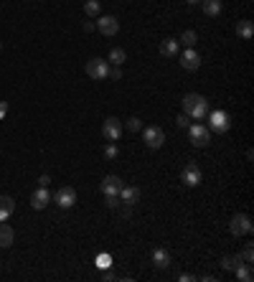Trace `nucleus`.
Returning a JSON list of instances; mask_svg holds the SVG:
<instances>
[{"label": "nucleus", "instance_id": "4be33fe9", "mask_svg": "<svg viewBox=\"0 0 254 282\" xmlns=\"http://www.w3.org/2000/svg\"><path fill=\"white\" fill-rule=\"evenodd\" d=\"M196 41H198L196 31H183V36H181V41H178V44H183L186 49H193V46H196Z\"/></svg>", "mask_w": 254, "mask_h": 282}, {"label": "nucleus", "instance_id": "aec40b11", "mask_svg": "<svg viewBox=\"0 0 254 282\" xmlns=\"http://www.w3.org/2000/svg\"><path fill=\"white\" fill-rule=\"evenodd\" d=\"M237 33H239V38L249 41L254 36V23L252 20H239V23H237Z\"/></svg>", "mask_w": 254, "mask_h": 282}, {"label": "nucleus", "instance_id": "39448f33", "mask_svg": "<svg viewBox=\"0 0 254 282\" xmlns=\"http://www.w3.org/2000/svg\"><path fill=\"white\" fill-rule=\"evenodd\" d=\"M87 74H89V79H94V81L107 79L110 61H104V59H89V61H87Z\"/></svg>", "mask_w": 254, "mask_h": 282}, {"label": "nucleus", "instance_id": "dca6fc26", "mask_svg": "<svg viewBox=\"0 0 254 282\" xmlns=\"http://www.w3.org/2000/svg\"><path fill=\"white\" fill-rule=\"evenodd\" d=\"M178 38H165V41H160V54L165 56V59H171V56H178Z\"/></svg>", "mask_w": 254, "mask_h": 282}, {"label": "nucleus", "instance_id": "f3484780", "mask_svg": "<svg viewBox=\"0 0 254 282\" xmlns=\"http://www.w3.org/2000/svg\"><path fill=\"white\" fill-rule=\"evenodd\" d=\"M15 211V201L10 196H0V221H8Z\"/></svg>", "mask_w": 254, "mask_h": 282}, {"label": "nucleus", "instance_id": "6e6552de", "mask_svg": "<svg viewBox=\"0 0 254 282\" xmlns=\"http://www.w3.org/2000/svg\"><path fill=\"white\" fill-rule=\"evenodd\" d=\"M102 135H104L110 142H117L120 140V135H122V122H120L117 117H107L104 125H102Z\"/></svg>", "mask_w": 254, "mask_h": 282}, {"label": "nucleus", "instance_id": "c85d7f7f", "mask_svg": "<svg viewBox=\"0 0 254 282\" xmlns=\"http://www.w3.org/2000/svg\"><path fill=\"white\" fill-rule=\"evenodd\" d=\"M107 79H112V81H120V79H122V69H120V67H115V69H110V74H107Z\"/></svg>", "mask_w": 254, "mask_h": 282}, {"label": "nucleus", "instance_id": "72a5a7b5", "mask_svg": "<svg viewBox=\"0 0 254 282\" xmlns=\"http://www.w3.org/2000/svg\"><path fill=\"white\" fill-rule=\"evenodd\" d=\"M5 112H8V104H5V102H0V117H3Z\"/></svg>", "mask_w": 254, "mask_h": 282}, {"label": "nucleus", "instance_id": "f704fd0d", "mask_svg": "<svg viewBox=\"0 0 254 282\" xmlns=\"http://www.w3.org/2000/svg\"><path fill=\"white\" fill-rule=\"evenodd\" d=\"M186 3H190V5H193V3H201V0H186Z\"/></svg>", "mask_w": 254, "mask_h": 282}, {"label": "nucleus", "instance_id": "f8f14e48", "mask_svg": "<svg viewBox=\"0 0 254 282\" xmlns=\"http://www.w3.org/2000/svg\"><path fill=\"white\" fill-rule=\"evenodd\" d=\"M102 193L104 196H117L120 193V188H122V178L120 176H107L104 181H102Z\"/></svg>", "mask_w": 254, "mask_h": 282}, {"label": "nucleus", "instance_id": "a878e982", "mask_svg": "<svg viewBox=\"0 0 254 282\" xmlns=\"http://www.w3.org/2000/svg\"><path fill=\"white\" fill-rule=\"evenodd\" d=\"M237 262H242V257H224V259H221V267H224V270H234Z\"/></svg>", "mask_w": 254, "mask_h": 282}, {"label": "nucleus", "instance_id": "7ed1b4c3", "mask_svg": "<svg viewBox=\"0 0 254 282\" xmlns=\"http://www.w3.org/2000/svg\"><path fill=\"white\" fill-rule=\"evenodd\" d=\"M252 219L247 213H234L231 216V224H229V231L234 236H244V234H252Z\"/></svg>", "mask_w": 254, "mask_h": 282}, {"label": "nucleus", "instance_id": "2eb2a0df", "mask_svg": "<svg viewBox=\"0 0 254 282\" xmlns=\"http://www.w3.org/2000/svg\"><path fill=\"white\" fill-rule=\"evenodd\" d=\"M234 275H237V280H239V282H252V280H254L252 265H247V262H237V267H234Z\"/></svg>", "mask_w": 254, "mask_h": 282}, {"label": "nucleus", "instance_id": "473e14b6", "mask_svg": "<svg viewBox=\"0 0 254 282\" xmlns=\"http://www.w3.org/2000/svg\"><path fill=\"white\" fill-rule=\"evenodd\" d=\"M193 280H196L193 275H181V282H193Z\"/></svg>", "mask_w": 254, "mask_h": 282}, {"label": "nucleus", "instance_id": "9b49d317", "mask_svg": "<svg viewBox=\"0 0 254 282\" xmlns=\"http://www.w3.org/2000/svg\"><path fill=\"white\" fill-rule=\"evenodd\" d=\"M201 178H203V176H201V170H198V165H196V163H188V165L183 168V173H181V181H183L188 188L198 186V183H201Z\"/></svg>", "mask_w": 254, "mask_h": 282}, {"label": "nucleus", "instance_id": "2f4dec72", "mask_svg": "<svg viewBox=\"0 0 254 282\" xmlns=\"http://www.w3.org/2000/svg\"><path fill=\"white\" fill-rule=\"evenodd\" d=\"M49 183H51L49 176H41V178H38V186H49Z\"/></svg>", "mask_w": 254, "mask_h": 282}, {"label": "nucleus", "instance_id": "1a4fd4ad", "mask_svg": "<svg viewBox=\"0 0 254 282\" xmlns=\"http://www.w3.org/2000/svg\"><path fill=\"white\" fill-rule=\"evenodd\" d=\"M56 206H61V209H71L74 204H76V191L71 188V186H64V188H59L56 191Z\"/></svg>", "mask_w": 254, "mask_h": 282}, {"label": "nucleus", "instance_id": "c9c22d12", "mask_svg": "<svg viewBox=\"0 0 254 282\" xmlns=\"http://www.w3.org/2000/svg\"><path fill=\"white\" fill-rule=\"evenodd\" d=\"M0 49H3V44H0Z\"/></svg>", "mask_w": 254, "mask_h": 282}, {"label": "nucleus", "instance_id": "bb28decb", "mask_svg": "<svg viewBox=\"0 0 254 282\" xmlns=\"http://www.w3.org/2000/svg\"><path fill=\"white\" fill-rule=\"evenodd\" d=\"M117 153H120V147H117L115 142H110V145L104 147V158H107V160H112V158H117Z\"/></svg>", "mask_w": 254, "mask_h": 282}, {"label": "nucleus", "instance_id": "a211bd4d", "mask_svg": "<svg viewBox=\"0 0 254 282\" xmlns=\"http://www.w3.org/2000/svg\"><path fill=\"white\" fill-rule=\"evenodd\" d=\"M13 239H15L13 226H10V224H5V221H0V247H3V249H5V247H10V244H13Z\"/></svg>", "mask_w": 254, "mask_h": 282}, {"label": "nucleus", "instance_id": "393cba45", "mask_svg": "<svg viewBox=\"0 0 254 282\" xmlns=\"http://www.w3.org/2000/svg\"><path fill=\"white\" fill-rule=\"evenodd\" d=\"M125 127L130 130V133H140L142 130V120H137V117H130L125 122Z\"/></svg>", "mask_w": 254, "mask_h": 282}, {"label": "nucleus", "instance_id": "20e7f679", "mask_svg": "<svg viewBox=\"0 0 254 282\" xmlns=\"http://www.w3.org/2000/svg\"><path fill=\"white\" fill-rule=\"evenodd\" d=\"M188 138L196 147H206V145L211 142V130H208L206 125L196 122V125H188Z\"/></svg>", "mask_w": 254, "mask_h": 282}, {"label": "nucleus", "instance_id": "6ab92c4d", "mask_svg": "<svg viewBox=\"0 0 254 282\" xmlns=\"http://www.w3.org/2000/svg\"><path fill=\"white\" fill-rule=\"evenodd\" d=\"M153 265L160 267V270H165V267L171 265V254H168L165 249H155V252H153Z\"/></svg>", "mask_w": 254, "mask_h": 282}, {"label": "nucleus", "instance_id": "c756f323", "mask_svg": "<svg viewBox=\"0 0 254 282\" xmlns=\"http://www.w3.org/2000/svg\"><path fill=\"white\" fill-rule=\"evenodd\" d=\"M188 120H190L188 115H178V120H176V122H178V127H186V130H188V125H190Z\"/></svg>", "mask_w": 254, "mask_h": 282}, {"label": "nucleus", "instance_id": "0eeeda50", "mask_svg": "<svg viewBox=\"0 0 254 282\" xmlns=\"http://www.w3.org/2000/svg\"><path fill=\"white\" fill-rule=\"evenodd\" d=\"M51 201H54V196H51V191H49L46 186H38V188L33 191V196H31V206H33L36 211H44Z\"/></svg>", "mask_w": 254, "mask_h": 282}, {"label": "nucleus", "instance_id": "7c9ffc66", "mask_svg": "<svg viewBox=\"0 0 254 282\" xmlns=\"http://www.w3.org/2000/svg\"><path fill=\"white\" fill-rule=\"evenodd\" d=\"M107 206H110V209H117V206H120V199H117V196H107Z\"/></svg>", "mask_w": 254, "mask_h": 282}, {"label": "nucleus", "instance_id": "f257e3e1", "mask_svg": "<svg viewBox=\"0 0 254 282\" xmlns=\"http://www.w3.org/2000/svg\"><path fill=\"white\" fill-rule=\"evenodd\" d=\"M183 115H188L193 120H203L208 115V99L203 94H186L183 97Z\"/></svg>", "mask_w": 254, "mask_h": 282}, {"label": "nucleus", "instance_id": "4468645a", "mask_svg": "<svg viewBox=\"0 0 254 282\" xmlns=\"http://www.w3.org/2000/svg\"><path fill=\"white\" fill-rule=\"evenodd\" d=\"M117 199H120V204L132 206V204H137V199H140V188H135V186H122L120 193H117Z\"/></svg>", "mask_w": 254, "mask_h": 282}, {"label": "nucleus", "instance_id": "412c9836", "mask_svg": "<svg viewBox=\"0 0 254 282\" xmlns=\"http://www.w3.org/2000/svg\"><path fill=\"white\" fill-rule=\"evenodd\" d=\"M201 5H203V13H206V15H211V18H214V15H219V13H221V8H224V5H221V0H201Z\"/></svg>", "mask_w": 254, "mask_h": 282}, {"label": "nucleus", "instance_id": "423d86ee", "mask_svg": "<svg viewBox=\"0 0 254 282\" xmlns=\"http://www.w3.org/2000/svg\"><path fill=\"white\" fill-rule=\"evenodd\" d=\"M142 140H145V145H147L150 150H158V147H163V142H165V133H163L158 125H153V127H145Z\"/></svg>", "mask_w": 254, "mask_h": 282}, {"label": "nucleus", "instance_id": "ddd939ff", "mask_svg": "<svg viewBox=\"0 0 254 282\" xmlns=\"http://www.w3.org/2000/svg\"><path fill=\"white\" fill-rule=\"evenodd\" d=\"M181 67L186 71H196L198 67H201V56L193 51V49H186L183 54H181Z\"/></svg>", "mask_w": 254, "mask_h": 282}, {"label": "nucleus", "instance_id": "b1692460", "mask_svg": "<svg viewBox=\"0 0 254 282\" xmlns=\"http://www.w3.org/2000/svg\"><path fill=\"white\" fill-rule=\"evenodd\" d=\"M99 10H102L99 0H87V3H84V13H87V15H99Z\"/></svg>", "mask_w": 254, "mask_h": 282}, {"label": "nucleus", "instance_id": "9d476101", "mask_svg": "<svg viewBox=\"0 0 254 282\" xmlns=\"http://www.w3.org/2000/svg\"><path fill=\"white\" fill-rule=\"evenodd\" d=\"M97 28H99L102 36H115V33L120 31V20H117L115 15H102V18L97 20Z\"/></svg>", "mask_w": 254, "mask_h": 282}, {"label": "nucleus", "instance_id": "f03ea898", "mask_svg": "<svg viewBox=\"0 0 254 282\" xmlns=\"http://www.w3.org/2000/svg\"><path fill=\"white\" fill-rule=\"evenodd\" d=\"M229 127H231V120H229V115L224 110H216V112L208 115V130L224 135V133H229Z\"/></svg>", "mask_w": 254, "mask_h": 282}, {"label": "nucleus", "instance_id": "5701e85b", "mask_svg": "<svg viewBox=\"0 0 254 282\" xmlns=\"http://www.w3.org/2000/svg\"><path fill=\"white\" fill-rule=\"evenodd\" d=\"M125 59H127V54H125V51H122V49H117V46H115V49L110 51V61H112L115 67H120V64H122Z\"/></svg>", "mask_w": 254, "mask_h": 282}, {"label": "nucleus", "instance_id": "cd10ccee", "mask_svg": "<svg viewBox=\"0 0 254 282\" xmlns=\"http://www.w3.org/2000/svg\"><path fill=\"white\" fill-rule=\"evenodd\" d=\"M242 262H247V265H252V262H254V249H252V244H247V247H244V252H242Z\"/></svg>", "mask_w": 254, "mask_h": 282}]
</instances>
